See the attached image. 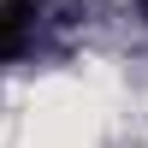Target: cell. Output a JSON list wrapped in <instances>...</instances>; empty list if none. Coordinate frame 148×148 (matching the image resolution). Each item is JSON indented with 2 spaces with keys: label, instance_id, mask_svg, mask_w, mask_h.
<instances>
[{
  "label": "cell",
  "instance_id": "cell-1",
  "mask_svg": "<svg viewBox=\"0 0 148 148\" xmlns=\"http://www.w3.org/2000/svg\"><path fill=\"white\" fill-rule=\"evenodd\" d=\"M30 24H36V0H0V59H18L30 47Z\"/></svg>",
  "mask_w": 148,
  "mask_h": 148
}]
</instances>
